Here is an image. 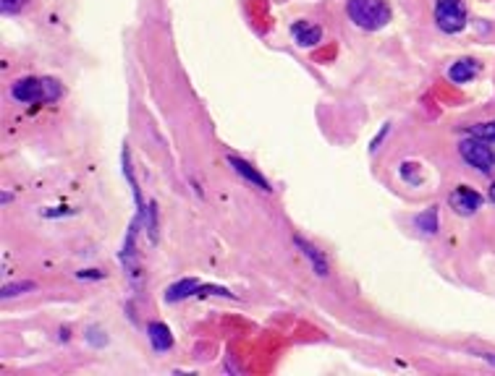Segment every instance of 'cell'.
Segmentation results:
<instances>
[{
  "instance_id": "obj_10",
  "label": "cell",
  "mask_w": 495,
  "mask_h": 376,
  "mask_svg": "<svg viewBox=\"0 0 495 376\" xmlns=\"http://www.w3.org/2000/svg\"><path fill=\"white\" fill-rule=\"evenodd\" d=\"M291 37L299 47H314L322 40V29L317 24H309V21H296L291 26Z\"/></svg>"
},
{
  "instance_id": "obj_7",
  "label": "cell",
  "mask_w": 495,
  "mask_h": 376,
  "mask_svg": "<svg viewBox=\"0 0 495 376\" xmlns=\"http://www.w3.org/2000/svg\"><path fill=\"white\" fill-rule=\"evenodd\" d=\"M228 165H231L236 175H241L246 183H252V186L262 188L265 194H270V191H273V188H270V183H268V178H265V175H262L254 165L246 163V160H241V157H234V154H231V157H228Z\"/></svg>"
},
{
  "instance_id": "obj_5",
  "label": "cell",
  "mask_w": 495,
  "mask_h": 376,
  "mask_svg": "<svg viewBox=\"0 0 495 376\" xmlns=\"http://www.w3.org/2000/svg\"><path fill=\"white\" fill-rule=\"evenodd\" d=\"M448 204H451V209L456 214H461V217H470V214H474L479 206H482V196H479L477 191H472L470 186H459V188H453V191H451Z\"/></svg>"
},
{
  "instance_id": "obj_14",
  "label": "cell",
  "mask_w": 495,
  "mask_h": 376,
  "mask_svg": "<svg viewBox=\"0 0 495 376\" xmlns=\"http://www.w3.org/2000/svg\"><path fill=\"white\" fill-rule=\"evenodd\" d=\"M470 136L485 139V141H495V120H485V123H474L467 129Z\"/></svg>"
},
{
  "instance_id": "obj_16",
  "label": "cell",
  "mask_w": 495,
  "mask_h": 376,
  "mask_svg": "<svg viewBox=\"0 0 495 376\" xmlns=\"http://www.w3.org/2000/svg\"><path fill=\"white\" fill-rule=\"evenodd\" d=\"M414 168H417L414 163H401V178L406 180L409 186H419L422 183V175L414 172Z\"/></svg>"
},
{
  "instance_id": "obj_9",
  "label": "cell",
  "mask_w": 495,
  "mask_h": 376,
  "mask_svg": "<svg viewBox=\"0 0 495 376\" xmlns=\"http://www.w3.org/2000/svg\"><path fill=\"white\" fill-rule=\"evenodd\" d=\"M147 340H149V345H152V351L155 353H168L171 348H173V334H171L168 324H163V322H149Z\"/></svg>"
},
{
  "instance_id": "obj_3",
  "label": "cell",
  "mask_w": 495,
  "mask_h": 376,
  "mask_svg": "<svg viewBox=\"0 0 495 376\" xmlns=\"http://www.w3.org/2000/svg\"><path fill=\"white\" fill-rule=\"evenodd\" d=\"M459 154L464 163L472 165V168L479 170L482 175H493L495 172V152H493V146H490V141H485V139H477V136L461 139Z\"/></svg>"
},
{
  "instance_id": "obj_1",
  "label": "cell",
  "mask_w": 495,
  "mask_h": 376,
  "mask_svg": "<svg viewBox=\"0 0 495 376\" xmlns=\"http://www.w3.org/2000/svg\"><path fill=\"white\" fill-rule=\"evenodd\" d=\"M346 16L359 29L377 32L391 21V6L388 0H346Z\"/></svg>"
},
{
  "instance_id": "obj_22",
  "label": "cell",
  "mask_w": 495,
  "mask_h": 376,
  "mask_svg": "<svg viewBox=\"0 0 495 376\" xmlns=\"http://www.w3.org/2000/svg\"><path fill=\"white\" fill-rule=\"evenodd\" d=\"M479 358H485L487 363H493V366H495V356H493V353H479Z\"/></svg>"
},
{
  "instance_id": "obj_25",
  "label": "cell",
  "mask_w": 495,
  "mask_h": 376,
  "mask_svg": "<svg viewBox=\"0 0 495 376\" xmlns=\"http://www.w3.org/2000/svg\"><path fill=\"white\" fill-rule=\"evenodd\" d=\"M435 3H445V0H435Z\"/></svg>"
},
{
  "instance_id": "obj_12",
  "label": "cell",
  "mask_w": 495,
  "mask_h": 376,
  "mask_svg": "<svg viewBox=\"0 0 495 376\" xmlns=\"http://www.w3.org/2000/svg\"><path fill=\"white\" fill-rule=\"evenodd\" d=\"M414 228H417L419 233H425V235H435L438 228H440V223H438V206L422 209V212L414 217Z\"/></svg>"
},
{
  "instance_id": "obj_4",
  "label": "cell",
  "mask_w": 495,
  "mask_h": 376,
  "mask_svg": "<svg viewBox=\"0 0 495 376\" xmlns=\"http://www.w3.org/2000/svg\"><path fill=\"white\" fill-rule=\"evenodd\" d=\"M435 24L445 35H456L467 26V8L461 0H445L435 3Z\"/></svg>"
},
{
  "instance_id": "obj_23",
  "label": "cell",
  "mask_w": 495,
  "mask_h": 376,
  "mask_svg": "<svg viewBox=\"0 0 495 376\" xmlns=\"http://www.w3.org/2000/svg\"><path fill=\"white\" fill-rule=\"evenodd\" d=\"M69 340V327H61V342Z\"/></svg>"
},
{
  "instance_id": "obj_21",
  "label": "cell",
  "mask_w": 495,
  "mask_h": 376,
  "mask_svg": "<svg viewBox=\"0 0 495 376\" xmlns=\"http://www.w3.org/2000/svg\"><path fill=\"white\" fill-rule=\"evenodd\" d=\"M388 134H391V126L385 123V126L380 129V134H377V136L372 139V144H370V152H377V149H380V141H382L385 136H388Z\"/></svg>"
},
{
  "instance_id": "obj_2",
  "label": "cell",
  "mask_w": 495,
  "mask_h": 376,
  "mask_svg": "<svg viewBox=\"0 0 495 376\" xmlns=\"http://www.w3.org/2000/svg\"><path fill=\"white\" fill-rule=\"evenodd\" d=\"M63 94L61 84L55 78H40V76H24L11 86V97L24 105H45L55 102Z\"/></svg>"
},
{
  "instance_id": "obj_17",
  "label": "cell",
  "mask_w": 495,
  "mask_h": 376,
  "mask_svg": "<svg viewBox=\"0 0 495 376\" xmlns=\"http://www.w3.org/2000/svg\"><path fill=\"white\" fill-rule=\"evenodd\" d=\"M29 0H0V11L3 16H16L18 11H24V6Z\"/></svg>"
},
{
  "instance_id": "obj_18",
  "label": "cell",
  "mask_w": 495,
  "mask_h": 376,
  "mask_svg": "<svg viewBox=\"0 0 495 376\" xmlns=\"http://www.w3.org/2000/svg\"><path fill=\"white\" fill-rule=\"evenodd\" d=\"M87 342H89V345H97V348H103V345H108V337H103V329H97V327H89V329H87Z\"/></svg>"
},
{
  "instance_id": "obj_19",
  "label": "cell",
  "mask_w": 495,
  "mask_h": 376,
  "mask_svg": "<svg viewBox=\"0 0 495 376\" xmlns=\"http://www.w3.org/2000/svg\"><path fill=\"white\" fill-rule=\"evenodd\" d=\"M71 214H76V209H71V206H58V209H45L42 217H71Z\"/></svg>"
},
{
  "instance_id": "obj_13",
  "label": "cell",
  "mask_w": 495,
  "mask_h": 376,
  "mask_svg": "<svg viewBox=\"0 0 495 376\" xmlns=\"http://www.w3.org/2000/svg\"><path fill=\"white\" fill-rule=\"evenodd\" d=\"M35 288H37V285L32 280L11 282V285H3L0 295H3V300H8V298H16V295H24V293H32Z\"/></svg>"
},
{
  "instance_id": "obj_24",
  "label": "cell",
  "mask_w": 495,
  "mask_h": 376,
  "mask_svg": "<svg viewBox=\"0 0 495 376\" xmlns=\"http://www.w3.org/2000/svg\"><path fill=\"white\" fill-rule=\"evenodd\" d=\"M487 196H490V201L495 204V180H493V186H490V191H487Z\"/></svg>"
},
{
  "instance_id": "obj_8",
  "label": "cell",
  "mask_w": 495,
  "mask_h": 376,
  "mask_svg": "<svg viewBox=\"0 0 495 376\" xmlns=\"http://www.w3.org/2000/svg\"><path fill=\"white\" fill-rule=\"evenodd\" d=\"M202 282L197 277H183V280L173 282L165 288V303H176V300H186L191 295H200Z\"/></svg>"
},
{
  "instance_id": "obj_15",
  "label": "cell",
  "mask_w": 495,
  "mask_h": 376,
  "mask_svg": "<svg viewBox=\"0 0 495 376\" xmlns=\"http://www.w3.org/2000/svg\"><path fill=\"white\" fill-rule=\"evenodd\" d=\"M142 225L147 228L149 240H152V243H157V204H155V201H149V204H147V214H144Z\"/></svg>"
},
{
  "instance_id": "obj_11",
  "label": "cell",
  "mask_w": 495,
  "mask_h": 376,
  "mask_svg": "<svg viewBox=\"0 0 495 376\" xmlns=\"http://www.w3.org/2000/svg\"><path fill=\"white\" fill-rule=\"evenodd\" d=\"M477 60H472V58H461L456 60L451 69H448V78H451L453 84H467V81H472V78L477 76Z\"/></svg>"
},
{
  "instance_id": "obj_20",
  "label": "cell",
  "mask_w": 495,
  "mask_h": 376,
  "mask_svg": "<svg viewBox=\"0 0 495 376\" xmlns=\"http://www.w3.org/2000/svg\"><path fill=\"white\" fill-rule=\"evenodd\" d=\"M79 280H105V272L103 269H81L76 272Z\"/></svg>"
},
{
  "instance_id": "obj_6",
  "label": "cell",
  "mask_w": 495,
  "mask_h": 376,
  "mask_svg": "<svg viewBox=\"0 0 495 376\" xmlns=\"http://www.w3.org/2000/svg\"><path fill=\"white\" fill-rule=\"evenodd\" d=\"M294 246L299 248V254L309 262V266H312V272L317 274V277H328L330 264H328V259H325V254H322L320 248L314 246V243H309L307 238H302V235H294Z\"/></svg>"
}]
</instances>
